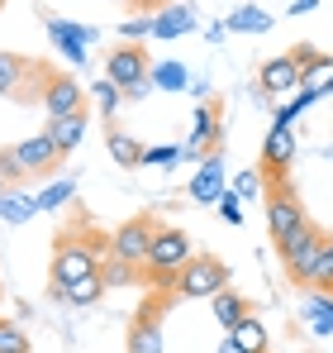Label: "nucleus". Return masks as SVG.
Here are the masks:
<instances>
[{
  "label": "nucleus",
  "instance_id": "f257e3e1",
  "mask_svg": "<svg viewBox=\"0 0 333 353\" xmlns=\"http://www.w3.org/2000/svg\"><path fill=\"white\" fill-rule=\"evenodd\" d=\"M110 253V234H62L53 248V296L62 301V292L76 282V277H91L100 272V258Z\"/></svg>",
  "mask_w": 333,
  "mask_h": 353
},
{
  "label": "nucleus",
  "instance_id": "f03ea898",
  "mask_svg": "<svg viewBox=\"0 0 333 353\" xmlns=\"http://www.w3.org/2000/svg\"><path fill=\"white\" fill-rule=\"evenodd\" d=\"M228 263L215 258V253H195L181 272H176V282H171V301H215V296L228 287Z\"/></svg>",
  "mask_w": 333,
  "mask_h": 353
},
{
  "label": "nucleus",
  "instance_id": "7ed1b4c3",
  "mask_svg": "<svg viewBox=\"0 0 333 353\" xmlns=\"http://www.w3.org/2000/svg\"><path fill=\"white\" fill-rule=\"evenodd\" d=\"M324 239H329V230H319V225H300L295 234H286L277 239V253H281V263H286V272H290V282H310V268L319 263V253H324Z\"/></svg>",
  "mask_w": 333,
  "mask_h": 353
},
{
  "label": "nucleus",
  "instance_id": "20e7f679",
  "mask_svg": "<svg viewBox=\"0 0 333 353\" xmlns=\"http://www.w3.org/2000/svg\"><path fill=\"white\" fill-rule=\"evenodd\" d=\"M171 296L153 292L143 301V310L133 315L129 325V339H124V353H166V339H162V305Z\"/></svg>",
  "mask_w": 333,
  "mask_h": 353
},
{
  "label": "nucleus",
  "instance_id": "39448f33",
  "mask_svg": "<svg viewBox=\"0 0 333 353\" xmlns=\"http://www.w3.org/2000/svg\"><path fill=\"white\" fill-rule=\"evenodd\" d=\"M10 153V163L19 168V176H53L57 163L67 158L62 148H57L48 134H34V139H24V143H14V148H5Z\"/></svg>",
  "mask_w": 333,
  "mask_h": 353
},
{
  "label": "nucleus",
  "instance_id": "423d86ee",
  "mask_svg": "<svg viewBox=\"0 0 333 353\" xmlns=\"http://www.w3.org/2000/svg\"><path fill=\"white\" fill-rule=\"evenodd\" d=\"M153 234H158V220L153 215H133V220H124L110 234V253L124 258V263H133V268H143V258L153 248Z\"/></svg>",
  "mask_w": 333,
  "mask_h": 353
},
{
  "label": "nucleus",
  "instance_id": "0eeeda50",
  "mask_svg": "<svg viewBox=\"0 0 333 353\" xmlns=\"http://www.w3.org/2000/svg\"><path fill=\"white\" fill-rule=\"evenodd\" d=\"M219 124H224V110L219 101H200L195 105V124H191V139L181 143V158H210L219 148Z\"/></svg>",
  "mask_w": 333,
  "mask_h": 353
},
{
  "label": "nucleus",
  "instance_id": "6e6552de",
  "mask_svg": "<svg viewBox=\"0 0 333 353\" xmlns=\"http://www.w3.org/2000/svg\"><path fill=\"white\" fill-rule=\"evenodd\" d=\"M39 101H43L48 119H62V115H76V110H86V91H81V81H76V77H43V91H39Z\"/></svg>",
  "mask_w": 333,
  "mask_h": 353
},
{
  "label": "nucleus",
  "instance_id": "1a4fd4ad",
  "mask_svg": "<svg viewBox=\"0 0 333 353\" xmlns=\"http://www.w3.org/2000/svg\"><path fill=\"white\" fill-rule=\"evenodd\" d=\"M300 225H305V205H300V196H295L290 186L272 191V196H267V230H272V239L295 234Z\"/></svg>",
  "mask_w": 333,
  "mask_h": 353
},
{
  "label": "nucleus",
  "instance_id": "9d476101",
  "mask_svg": "<svg viewBox=\"0 0 333 353\" xmlns=\"http://www.w3.org/2000/svg\"><path fill=\"white\" fill-rule=\"evenodd\" d=\"M148 53L143 48H133V43H124V48H114L110 58H105V77H110L119 91H129V86H138V81H148Z\"/></svg>",
  "mask_w": 333,
  "mask_h": 353
},
{
  "label": "nucleus",
  "instance_id": "9b49d317",
  "mask_svg": "<svg viewBox=\"0 0 333 353\" xmlns=\"http://www.w3.org/2000/svg\"><path fill=\"white\" fill-rule=\"evenodd\" d=\"M290 158H295V134H290V124H272L267 139H262V168H267V176L286 181Z\"/></svg>",
  "mask_w": 333,
  "mask_h": 353
},
{
  "label": "nucleus",
  "instance_id": "f8f14e48",
  "mask_svg": "<svg viewBox=\"0 0 333 353\" xmlns=\"http://www.w3.org/2000/svg\"><path fill=\"white\" fill-rule=\"evenodd\" d=\"M300 67H295V58L290 53H281V58H267L262 67H257V86L267 91V96H286V91H300Z\"/></svg>",
  "mask_w": 333,
  "mask_h": 353
},
{
  "label": "nucleus",
  "instance_id": "ddd939ff",
  "mask_svg": "<svg viewBox=\"0 0 333 353\" xmlns=\"http://www.w3.org/2000/svg\"><path fill=\"white\" fill-rule=\"evenodd\" d=\"M191 201H200V205H210V201H219L224 196V163H219V153H210L205 163H200V172L191 176Z\"/></svg>",
  "mask_w": 333,
  "mask_h": 353
},
{
  "label": "nucleus",
  "instance_id": "4468645a",
  "mask_svg": "<svg viewBox=\"0 0 333 353\" xmlns=\"http://www.w3.org/2000/svg\"><path fill=\"white\" fill-rule=\"evenodd\" d=\"M48 34L72 62H86V43H96V29H81V24H67V19H48Z\"/></svg>",
  "mask_w": 333,
  "mask_h": 353
},
{
  "label": "nucleus",
  "instance_id": "2eb2a0df",
  "mask_svg": "<svg viewBox=\"0 0 333 353\" xmlns=\"http://www.w3.org/2000/svg\"><path fill=\"white\" fill-rule=\"evenodd\" d=\"M86 124H91V115H86V110H76V115L48 119V129H43V134L53 139V143H57V148H62V153H72V148H76V143L86 139Z\"/></svg>",
  "mask_w": 333,
  "mask_h": 353
},
{
  "label": "nucleus",
  "instance_id": "dca6fc26",
  "mask_svg": "<svg viewBox=\"0 0 333 353\" xmlns=\"http://www.w3.org/2000/svg\"><path fill=\"white\" fill-rule=\"evenodd\" d=\"M195 29V14L186 5H162L153 14V39H176V34H191Z\"/></svg>",
  "mask_w": 333,
  "mask_h": 353
},
{
  "label": "nucleus",
  "instance_id": "f3484780",
  "mask_svg": "<svg viewBox=\"0 0 333 353\" xmlns=\"http://www.w3.org/2000/svg\"><path fill=\"white\" fill-rule=\"evenodd\" d=\"M210 310H215V320L224 325V334H228V330H233L238 320H248V315H253V305H248L243 296L233 292V287H224V292L215 296V301H210Z\"/></svg>",
  "mask_w": 333,
  "mask_h": 353
},
{
  "label": "nucleus",
  "instance_id": "a211bd4d",
  "mask_svg": "<svg viewBox=\"0 0 333 353\" xmlns=\"http://www.w3.org/2000/svg\"><path fill=\"white\" fill-rule=\"evenodd\" d=\"M228 339H233V344H238L243 353H267V344H272V334H267V325H262L257 315L238 320V325L228 330Z\"/></svg>",
  "mask_w": 333,
  "mask_h": 353
},
{
  "label": "nucleus",
  "instance_id": "6ab92c4d",
  "mask_svg": "<svg viewBox=\"0 0 333 353\" xmlns=\"http://www.w3.org/2000/svg\"><path fill=\"white\" fill-rule=\"evenodd\" d=\"M105 148H110V158L119 168H143V143L129 139L124 129H110V134H105Z\"/></svg>",
  "mask_w": 333,
  "mask_h": 353
},
{
  "label": "nucleus",
  "instance_id": "aec40b11",
  "mask_svg": "<svg viewBox=\"0 0 333 353\" xmlns=\"http://www.w3.org/2000/svg\"><path fill=\"white\" fill-rule=\"evenodd\" d=\"M34 215H39L34 196H19L14 186L0 191V220H5V225H24V220H34Z\"/></svg>",
  "mask_w": 333,
  "mask_h": 353
},
{
  "label": "nucleus",
  "instance_id": "412c9836",
  "mask_svg": "<svg viewBox=\"0 0 333 353\" xmlns=\"http://www.w3.org/2000/svg\"><path fill=\"white\" fill-rule=\"evenodd\" d=\"M224 29H228V34H267V29H272V14H262L257 5H243V10H233V14L224 19Z\"/></svg>",
  "mask_w": 333,
  "mask_h": 353
},
{
  "label": "nucleus",
  "instance_id": "4be33fe9",
  "mask_svg": "<svg viewBox=\"0 0 333 353\" xmlns=\"http://www.w3.org/2000/svg\"><path fill=\"white\" fill-rule=\"evenodd\" d=\"M100 277H105V287H133V282H143V268H133V263L105 253V258H100Z\"/></svg>",
  "mask_w": 333,
  "mask_h": 353
},
{
  "label": "nucleus",
  "instance_id": "5701e85b",
  "mask_svg": "<svg viewBox=\"0 0 333 353\" xmlns=\"http://www.w3.org/2000/svg\"><path fill=\"white\" fill-rule=\"evenodd\" d=\"M100 296H105V277L91 272V277H76V282L62 292V301H72V305H96Z\"/></svg>",
  "mask_w": 333,
  "mask_h": 353
},
{
  "label": "nucleus",
  "instance_id": "b1692460",
  "mask_svg": "<svg viewBox=\"0 0 333 353\" xmlns=\"http://www.w3.org/2000/svg\"><path fill=\"white\" fill-rule=\"evenodd\" d=\"M305 320H310L314 334H329V330H333V292L310 296V301H305Z\"/></svg>",
  "mask_w": 333,
  "mask_h": 353
},
{
  "label": "nucleus",
  "instance_id": "393cba45",
  "mask_svg": "<svg viewBox=\"0 0 333 353\" xmlns=\"http://www.w3.org/2000/svg\"><path fill=\"white\" fill-rule=\"evenodd\" d=\"M148 81H153L158 91H186V86H191V72H186L181 62H158V67L148 72Z\"/></svg>",
  "mask_w": 333,
  "mask_h": 353
},
{
  "label": "nucleus",
  "instance_id": "a878e982",
  "mask_svg": "<svg viewBox=\"0 0 333 353\" xmlns=\"http://www.w3.org/2000/svg\"><path fill=\"white\" fill-rule=\"evenodd\" d=\"M72 196H76V181L57 176V181H48V186H43V191L34 196V205H39V210H62V205H67Z\"/></svg>",
  "mask_w": 333,
  "mask_h": 353
},
{
  "label": "nucleus",
  "instance_id": "bb28decb",
  "mask_svg": "<svg viewBox=\"0 0 333 353\" xmlns=\"http://www.w3.org/2000/svg\"><path fill=\"white\" fill-rule=\"evenodd\" d=\"M24 72H34L24 58H14V53H0V96H10V91H19V81H24Z\"/></svg>",
  "mask_w": 333,
  "mask_h": 353
},
{
  "label": "nucleus",
  "instance_id": "cd10ccee",
  "mask_svg": "<svg viewBox=\"0 0 333 353\" xmlns=\"http://www.w3.org/2000/svg\"><path fill=\"white\" fill-rule=\"evenodd\" d=\"M305 287H319V292H333V234L324 239V253H319V263L310 268V282Z\"/></svg>",
  "mask_w": 333,
  "mask_h": 353
},
{
  "label": "nucleus",
  "instance_id": "c85d7f7f",
  "mask_svg": "<svg viewBox=\"0 0 333 353\" xmlns=\"http://www.w3.org/2000/svg\"><path fill=\"white\" fill-rule=\"evenodd\" d=\"M91 96H96V105H100V115H105V119H114V110H119V101H124V91L114 86L110 77H100V81L91 86Z\"/></svg>",
  "mask_w": 333,
  "mask_h": 353
},
{
  "label": "nucleus",
  "instance_id": "c756f323",
  "mask_svg": "<svg viewBox=\"0 0 333 353\" xmlns=\"http://www.w3.org/2000/svg\"><path fill=\"white\" fill-rule=\"evenodd\" d=\"M300 86L314 91V96H329V91H333V58H319V67H310Z\"/></svg>",
  "mask_w": 333,
  "mask_h": 353
},
{
  "label": "nucleus",
  "instance_id": "7c9ffc66",
  "mask_svg": "<svg viewBox=\"0 0 333 353\" xmlns=\"http://www.w3.org/2000/svg\"><path fill=\"white\" fill-rule=\"evenodd\" d=\"M153 34V14H129L124 24H119V39L124 43H138V39H148Z\"/></svg>",
  "mask_w": 333,
  "mask_h": 353
},
{
  "label": "nucleus",
  "instance_id": "2f4dec72",
  "mask_svg": "<svg viewBox=\"0 0 333 353\" xmlns=\"http://www.w3.org/2000/svg\"><path fill=\"white\" fill-rule=\"evenodd\" d=\"M0 353H29L24 330H19V325H10V320H0Z\"/></svg>",
  "mask_w": 333,
  "mask_h": 353
},
{
  "label": "nucleus",
  "instance_id": "473e14b6",
  "mask_svg": "<svg viewBox=\"0 0 333 353\" xmlns=\"http://www.w3.org/2000/svg\"><path fill=\"white\" fill-rule=\"evenodd\" d=\"M176 158H181V148L176 143H166V148H143V168H176Z\"/></svg>",
  "mask_w": 333,
  "mask_h": 353
},
{
  "label": "nucleus",
  "instance_id": "72a5a7b5",
  "mask_svg": "<svg viewBox=\"0 0 333 353\" xmlns=\"http://www.w3.org/2000/svg\"><path fill=\"white\" fill-rule=\"evenodd\" d=\"M228 191H233V196H257V191H262V172H253V168L238 172L233 181H228Z\"/></svg>",
  "mask_w": 333,
  "mask_h": 353
},
{
  "label": "nucleus",
  "instance_id": "f704fd0d",
  "mask_svg": "<svg viewBox=\"0 0 333 353\" xmlns=\"http://www.w3.org/2000/svg\"><path fill=\"white\" fill-rule=\"evenodd\" d=\"M290 58H295V67H300V77H305L310 67H319V58H324V53H319L314 43H295V48H290Z\"/></svg>",
  "mask_w": 333,
  "mask_h": 353
},
{
  "label": "nucleus",
  "instance_id": "c9c22d12",
  "mask_svg": "<svg viewBox=\"0 0 333 353\" xmlns=\"http://www.w3.org/2000/svg\"><path fill=\"white\" fill-rule=\"evenodd\" d=\"M219 215L228 220V225H243V205H238V196L224 186V196H219Z\"/></svg>",
  "mask_w": 333,
  "mask_h": 353
},
{
  "label": "nucleus",
  "instance_id": "e433bc0d",
  "mask_svg": "<svg viewBox=\"0 0 333 353\" xmlns=\"http://www.w3.org/2000/svg\"><path fill=\"white\" fill-rule=\"evenodd\" d=\"M314 5H319V0H295V5H290V14H310Z\"/></svg>",
  "mask_w": 333,
  "mask_h": 353
},
{
  "label": "nucleus",
  "instance_id": "4c0bfd02",
  "mask_svg": "<svg viewBox=\"0 0 333 353\" xmlns=\"http://www.w3.org/2000/svg\"><path fill=\"white\" fill-rule=\"evenodd\" d=\"M219 353H243V349H238V344H233V339H228V334H224V344H219Z\"/></svg>",
  "mask_w": 333,
  "mask_h": 353
},
{
  "label": "nucleus",
  "instance_id": "58836bf2",
  "mask_svg": "<svg viewBox=\"0 0 333 353\" xmlns=\"http://www.w3.org/2000/svg\"><path fill=\"white\" fill-rule=\"evenodd\" d=\"M5 186H10V181H5V176H0V191H5Z\"/></svg>",
  "mask_w": 333,
  "mask_h": 353
},
{
  "label": "nucleus",
  "instance_id": "ea45409f",
  "mask_svg": "<svg viewBox=\"0 0 333 353\" xmlns=\"http://www.w3.org/2000/svg\"><path fill=\"white\" fill-rule=\"evenodd\" d=\"M0 301H5V287H0Z\"/></svg>",
  "mask_w": 333,
  "mask_h": 353
},
{
  "label": "nucleus",
  "instance_id": "a19ab883",
  "mask_svg": "<svg viewBox=\"0 0 333 353\" xmlns=\"http://www.w3.org/2000/svg\"><path fill=\"white\" fill-rule=\"evenodd\" d=\"M0 5H5V0H0Z\"/></svg>",
  "mask_w": 333,
  "mask_h": 353
},
{
  "label": "nucleus",
  "instance_id": "79ce46f5",
  "mask_svg": "<svg viewBox=\"0 0 333 353\" xmlns=\"http://www.w3.org/2000/svg\"><path fill=\"white\" fill-rule=\"evenodd\" d=\"M129 5H133V0H129Z\"/></svg>",
  "mask_w": 333,
  "mask_h": 353
}]
</instances>
